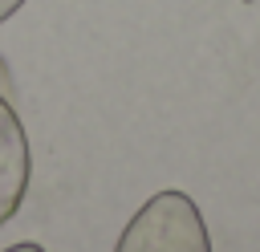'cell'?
I'll return each instance as SVG.
<instances>
[{"label": "cell", "instance_id": "4", "mask_svg": "<svg viewBox=\"0 0 260 252\" xmlns=\"http://www.w3.org/2000/svg\"><path fill=\"white\" fill-rule=\"evenodd\" d=\"M0 93L12 98V77H8V65H4V61H0Z\"/></svg>", "mask_w": 260, "mask_h": 252}, {"label": "cell", "instance_id": "5", "mask_svg": "<svg viewBox=\"0 0 260 252\" xmlns=\"http://www.w3.org/2000/svg\"><path fill=\"white\" fill-rule=\"evenodd\" d=\"M4 252H45L41 244H12V248H4Z\"/></svg>", "mask_w": 260, "mask_h": 252}, {"label": "cell", "instance_id": "2", "mask_svg": "<svg viewBox=\"0 0 260 252\" xmlns=\"http://www.w3.org/2000/svg\"><path fill=\"white\" fill-rule=\"evenodd\" d=\"M28 138H24V122L12 106L8 93H0V228L20 211L24 191H28Z\"/></svg>", "mask_w": 260, "mask_h": 252}, {"label": "cell", "instance_id": "3", "mask_svg": "<svg viewBox=\"0 0 260 252\" xmlns=\"http://www.w3.org/2000/svg\"><path fill=\"white\" fill-rule=\"evenodd\" d=\"M20 4H24V0H0V24H4V20H8V16L20 8Z\"/></svg>", "mask_w": 260, "mask_h": 252}, {"label": "cell", "instance_id": "1", "mask_svg": "<svg viewBox=\"0 0 260 252\" xmlns=\"http://www.w3.org/2000/svg\"><path fill=\"white\" fill-rule=\"evenodd\" d=\"M114 252H211V236L195 199L167 187L130 215Z\"/></svg>", "mask_w": 260, "mask_h": 252}]
</instances>
